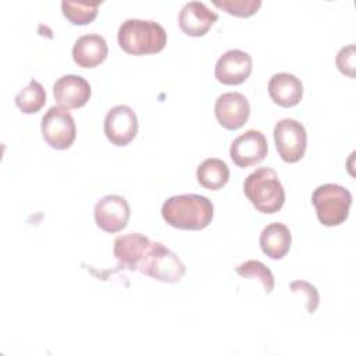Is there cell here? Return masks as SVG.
<instances>
[{"label": "cell", "instance_id": "4", "mask_svg": "<svg viewBox=\"0 0 356 356\" xmlns=\"http://www.w3.org/2000/svg\"><path fill=\"white\" fill-rule=\"evenodd\" d=\"M312 203L318 221L325 227H337L345 222L352 204V193L341 185L324 184L314 189Z\"/></svg>", "mask_w": 356, "mask_h": 356}, {"label": "cell", "instance_id": "23", "mask_svg": "<svg viewBox=\"0 0 356 356\" xmlns=\"http://www.w3.org/2000/svg\"><path fill=\"white\" fill-rule=\"evenodd\" d=\"M213 4L222 11L241 18H248L257 13L261 6L260 0H222V1H213Z\"/></svg>", "mask_w": 356, "mask_h": 356}, {"label": "cell", "instance_id": "20", "mask_svg": "<svg viewBox=\"0 0 356 356\" xmlns=\"http://www.w3.org/2000/svg\"><path fill=\"white\" fill-rule=\"evenodd\" d=\"M44 103L46 92L36 79H32L29 85L15 96V104L24 114L38 113L44 106Z\"/></svg>", "mask_w": 356, "mask_h": 356}, {"label": "cell", "instance_id": "21", "mask_svg": "<svg viewBox=\"0 0 356 356\" xmlns=\"http://www.w3.org/2000/svg\"><path fill=\"white\" fill-rule=\"evenodd\" d=\"M99 3H82V1H61V10L64 17L72 25H88L99 13Z\"/></svg>", "mask_w": 356, "mask_h": 356}, {"label": "cell", "instance_id": "13", "mask_svg": "<svg viewBox=\"0 0 356 356\" xmlns=\"http://www.w3.org/2000/svg\"><path fill=\"white\" fill-rule=\"evenodd\" d=\"M152 246V241L138 232L117 236L114 241V256L118 263L129 271H136Z\"/></svg>", "mask_w": 356, "mask_h": 356}, {"label": "cell", "instance_id": "22", "mask_svg": "<svg viewBox=\"0 0 356 356\" xmlns=\"http://www.w3.org/2000/svg\"><path fill=\"white\" fill-rule=\"evenodd\" d=\"M238 275L248 278V280H257L261 286L264 288L266 293H271L274 289V277L273 273L266 264L259 260H248L239 264L236 268Z\"/></svg>", "mask_w": 356, "mask_h": 356}, {"label": "cell", "instance_id": "1", "mask_svg": "<svg viewBox=\"0 0 356 356\" xmlns=\"http://www.w3.org/2000/svg\"><path fill=\"white\" fill-rule=\"evenodd\" d=\"M164 221L178 229L200 231L206 228L214 216V207L209 197L185 193L168 197L161 207Z\"/></svg>", "mask_w": 356, "mask_h": 356}, {"label": "cell", "instance_id": "24", "mask_svg": "<svg viewBox=\"0 0 356 356\" xmlns=\"http://www.w3.org/2000/svg\"><path fill=\"white\" fill-rule=\"evenodd\" d=\"M289 289L293 293L299 295L305 300L307 313L313 314L316 312L318 302H320V296H318V292L314 285H312L310 282L303 281V280H296L289 284Z\"/></svg>", "mask_w": 356, "mask_h": 356}, {"label": "cell", "instance_id": "15", "mask_svg": "<svg viewBox=\"0 0 356 356\" xmlns=\"http://www.w3.org/2000/svg\"><path fill=\"white\" fill-rule=\"evenodd\" d=\"M218 15L200 1H189L179 11L178 24L184 33L193 38L204 36L217 22Z\"/></svg>", "mask_w": 356, "mask_h": 356}, {"label": "cell", "instance_id": "12", "mask_svg": "<svg viewBox=\"0 0 356 356\" xmlns=\"http://www.w3.org/2000/svg\"><path fill=\"white\" fill-rule=\"evenodd\" d=\"M252 72V57L242 50L225 51L216 63L214 75L222 85H241Z\"/></svg>", "mask_w": 356, "mask_h": 356}, {"label": "cell", "instance_id": "25", "mask_svg": "<svg viewBox=\"0 0 356 356\" xmlns=\"http://www.w3.org/2000/svg\"><path fill=\"white\" fill-rule=\"evenodd\" d=\"M355 58H356V47L355 44H349L342 47L338 51L335 64L343 75L349 78H355Z\"/></svg>", "mask_w": 356, "mask_h": 356}, {"label": "cell", "instance_id": "6", "mask_svg": "<svg viewBox=\"0 0 356 356\" xmlns=\"http://www.w3.org/2000/svg\"><path fill=\"white\" fill-rule=\"evenodd\" d=\"M42 136L44 142L56 149L65 150L71 147L76 136L74 117L63 107H50L42 117Z\"/></svg>", "mask_w": 356, "mask_h": 356}, {"label": "cell", "instance_id": "10", "mask_svg": "<svg viewBox=\"0 0 356 356\" xmlns=\"http://www.w3.org/2000/svg\"><path fill=\"white\" fill-rule=\"evenodd\" d=\"M129 216V204L120 195H107L95 206L96 225L108 234L122 231L128 224Z\"/></svg>", "mask_w": 356, "mask_h": 356}, {"label": "cell", "instance_id": "5", "mask_svg": "<svg viewBox=\"0 0 356 356\" xmlns=\"http://www.w3.org/2000/svg\"><path fill=\"white\" fill-rule=\"evenodd\" d=\"M138 271L157 281L175 284L181 281L186 268L172 250L165 248L161 242H152V246Z\"/></svg>", "mask_w": 356, "mask_h": 356}, {"label": "cell", "instance_id": "11", "mask_svg": "<svg viewBox=\"0 0 356 356\" xmlns=\"http://www.w3.org/2000/svg\"><path fill=\"white\" fill-rule=\"evenodd\" d=\"M214 114L221 127L235 131L246 124L250 114V104L242 93L227 92L216 100Z\"/></svg>", "mask_w": 356, "mask_h": 356}, {"label": "cell", "instance_id": "8", "mask_svg": "<svg viewBox=\"0 0 356 356\" xmlns=\"http://www.w3.org/2000/svg\"><path fill=\"white\" fill-rule=\"evenodd\" d=\"M104 134L114 146H127L138 134L135 111L124 104L113 107L104 118Z\"/></svg>", "mask_w": 356, "mask_h": 356}, {"label": "cell", "instance_id": "3", "mask_svg": "<svg viewBox=\"0 0 356 356\" xmlns=\"http://www.w3.org/2000/svg\"><path fill=\"white\" fill-rule=\"evenodd\" d=\"M243 192L253 207L264 214L277 213L285 202L282 184L270 167H261L249 174L243 182Z\"/></svg>", "mask_w": 356, "mask_h": 356}, {"label": "cell", "instance_id": "17", "mask_svg": "<svg viewBox=\"0 0 356 356\" xmlns=\"http://www.w3.org/2000/svg\"><path fill=\"white\" fill-rule=\"evenodd\" d=\"M108 54V47L100 35H83L78 38L72 47V58L82 68H95L102 64Z\"/></svg>", "mask_w": 356, "mask_h": 356}, {"label": "cell", "instance_id": "19", "mask_svg": "<svg viewBox=\"0 0 356 356\" xmlns=\"http://www.w3.org/2000/svg\"><path fill=\"white\" fill-rule=\"evenodd\" d=\"M196 178L200 186L209 191H218L227 185L229 179V168L222 160L210 157L199 164Z\"/></svg>", "mask_w": 356, "mask_h": 356}, {"label": "cell", "instance_id": "2", "mask_svg": "<svg viewBox=\"0 0 356 356\" xmlns=\"http://www.w3.org/2000/svg\"><path fill=\"white\" fill-rule=\"evenodd\" d=\"M117 40L120 47L132 56L156 54L167 44L164 28L154 21L127 19L121 24Z\"/></svg>", "mask_w": 356, "mask_h": 356}, {"label": "cell", "instance_id": "9", "mask_svg": "<svg viewBox=\"0 0 356 356\" xmlns=\"http://www.w3.org/2000/svg\"><path fill=\"white\" fill-rule=\"evenodd\" d=\"M268 153L266 136L256 129H249L239 135L229 147V156L234 164L246 168L261 163Z\"/></svg>", "mask_w": 356, "mask_h": 356}, {"label": "cell", "instance_id": "14", "mask_svg": "<svg viewBox=\"0 0 356 356\" xmlns=\"http://www.w3.org/2000/svg\"><path fill=\"white\" fill-rule=\"evenodd\" d=\"M89 82L79 75H64L53 85L54 100L67 110L83 107L90 97Z\"/></svg>", "mask_w": 356, "mask_h": 356}, {"label": "cell", "instance_id": "18", "mask_svg": "<svg viewBox=\"0 0 356 356\" xmlns=\"http://www.w3.org/2000/svg\"><path fill=\"white\" fill-rule=\"evenodd\" d=\"M260 248L270 259L280 260L286 256L291 249L292 235L286 225L281 222H273L264 227L259 238Z\"/></svg>", "mask_w": 356, "mask_h": 356}, {"label": "cell", "instance_id": "7", "mask_svg": "<svg viewBox=\"0 0 356 356\" xmlns=\"http://www.w3.org/2000/svg\"><path fill=\"white\" fill-rule=\"evenodd\" d=\"M274 142L277 152L284 161L296 163L305 156L307 134L299 121L284 118L274 127Z\"/></svg>", "mask_w": 356, "mask_h": 356}, {"label": "cell", "instance_id": "16", "mask_svg": "<svg viewBox=\"0 0 356 356\" xmlns=\"http://www.w3.org/2000/svg\"><path fill=\"white\" fill-rule=\"evenodd\" d=\"M268 95L275 104L286 108L293 107L302 100L303 85L292 74H274L268 81Z\"/></svg>", "mask_w": 356, "mask_h": 356}]
</instances>
